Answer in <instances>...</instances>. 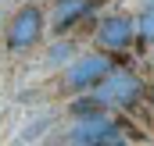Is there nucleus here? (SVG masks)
Here are the masks:
<instances>
[{
    "mask_svg": "<svg viewBox=\"0 0 154 146\" xmlns=\"http://www.w3.org/2000/svg\"><path fill=\"white\" fill-rule=\"evenodd\" d=\"M136 32H140L143 39H154V7L140 14V22H136Z\"/></svg>",
    "mask_w": 154,
    "mask_h": 146,
    "instance_id": "nucleus-7",
    "label": "nucleus"
},
{
    "mask_svg": "<svg viewBox=\"0 0 154 146\" xmlns=\"http://www.w3.org/2000/svg\"><path fill=\"white\" fill-rule=\"evenodd\" d=\"M108 75H111V61H108L104 54H90V57L72 61V64L65 68V75H61V86H65L68 93H79V89L100 86Z\"/></svg>",
    "mask_w": 154,
    "mask_h": 146,
    "instance_id": "nucleus-4",
    "label": "nucleus"
},
{
    "mask_svg": "<svg viewBox=\"0 0 154 146\" xmlns=\"http://www.w3.org/2000/svg\"><path fill=\"white\" fill-rule=\"evenodd\" d=\"M90 11V0H57L54 14H50V29L54 32H68L72 25H79Z\"/></svg>",
    "mask_w": 154,
    "mask_h": 146,
    "instance_id": "nucleus-6",
    "label": "nucleus"
},
{
    "mask_svg": "<svg viewBox=\"0 0 154 146\" xmlns=\"http://www.w3.org/2000/svg\"><path fill=\"white\" fill-rule=\"evenodd\" d=\"M39 39H43V11H39L36 4L18 7V11L11 14L7 29H4L7 50H29V46H36Z\"/></svg>",
    "mask_w": 154,
    "mask_h": 146,
    "instance_id": "nucleus-1",
    "label": "nucleus"
},
{
    "mask_svg": "<svg viewBox=\"0 0 154 146\" xmlns=\"http://www.w3.org/2000/svg\"><path fill=\"white\" fill-rule=\"evenodd\" d=\"M136 36V22L129 18V14H111V18H104L100 22V29H97V43L104 46V50H125L129 43Z\"/></svg>",
    "mask_w": 154,
    "mask_h": 146,
    "instance_id": "nucleus-5",
    "label": "nucleus"
},
{
    "mask_svg": "<svg viewBox=\"0 0 154 146\" xmlns=\"http://www.w3.org/2000/svg\"><path fill=\"white\" fill-rule=\"evenodd\" d=\"M68 143H75V146H125V139H122V128H118L115 118L97 114V118L79 121L68 132Z\"/></svg>",
    "mask_w": 154,
    "mask_h": 146,
    "instance_id": "nucleus-2",
    "label": "nucleus"
},
{
    "mask_svg": "<svg viewBox=\"0 0 154 146\" xmlns=\"http://www.w3.org/2000/svg\"><path fill=\"white\" fill-rule=\"evenodd\" d=\"M104 107H133L140 96H143V82L133 72H111L93 93Z\"/></svg>",
    "mask_w": 154,
    "mask_h": 146,
    "instance_id": "nucleus-3",
    "label": "nucleus"
}]
</instances>
